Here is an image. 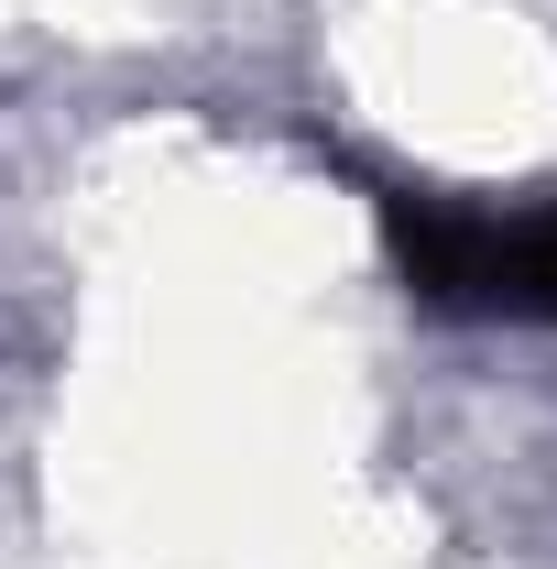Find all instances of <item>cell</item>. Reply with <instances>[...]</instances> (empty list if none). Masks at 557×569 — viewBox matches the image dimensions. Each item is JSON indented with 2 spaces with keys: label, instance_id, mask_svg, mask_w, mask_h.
I'll list each match as a JSON object with an SVG mask.
<instances>
[{
  "label": "cell",
  "instance_id": "obj_1",
  "mask_svg": "<svg viewBox=\"0 0 557 569\" xmlns=\"http://www.w3.org/2000/svg\"><path fill=\"white\" fill-rule=\"evenodd\" d=\"M383 241H394V274L416 307L557 329V198L547 209H470V198L383 187Z\"/></svg>",
  "mask_w": 557,
  "mask_h": 569
}]
</instances>
